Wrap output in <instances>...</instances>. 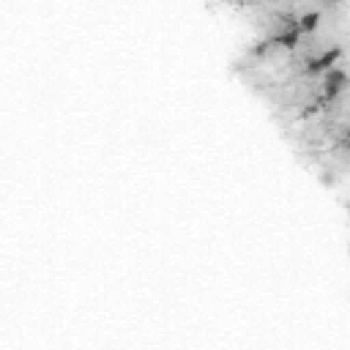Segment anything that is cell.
<instances>
[{"label": "cell", "mask_w": 350, "mask_h": 350, "mask_svg": "<svg viewBox=\"0 0 350 350\" xmlns=\"http://www.w3.org/2000/svg\"><path fill=\"white\" fill-rule=\"evenodd\" d=\"M347 88H350V77H347L339 66L328 68V71H325V85H323V98H320V104H331V101L339 98Z\"/></svg>", "instance_id": "1"}, {"label": "cell", "mask_w": 350, "mask_h": 350, "mask_svg": "<svg viewBox=\"0 0 350 350\" xmlns=\"http://www.w3.org/2000/svg\"><path fill=\"white\" fill-rule=\"evenodd\" d=\"M339 57H342V46H331V49L320 52L317 57H309V60L304 63V74H306V77L325 74L328 68H334V66L339 63Z\"/></svg>", "instance_id": "2"}, {"label": "cell", "mask_w": 350, "mask_h": 350, "mask_svg": "<svg viewBox=\"0 0 350 350\" xmlns=\"http://www.w3.org/2000/svg\"><path fill=\"white\" fill-rule=\"evenodd\" d=\"M298 41H301V30H298V27H287V30H279V33L271 38V44H276V46H284V49H295V46H298Z\"/></svg>", "instance_id": "3"}, {"label": "cell", "mask_w": 350, "mask_h": 350, "mask_svg": "<svg viewBox=\"0 0 350 350\" xmlns=\"http://www.w3.org/2000/svg\"><path fill=\"white\" fill-rule=\"evenodd\" d=\"M320 19H323V14H320V11H306L304 16H298V30H301V36L314 33V30H317V25H320Z\"/></svg>", "instance_id": "4"}, {"label": "cell", "mask_w": 350, "mask_h": 350, "mask_svg": "<svg viewBox=\"0 0 350 350\" xmlns=\"http://www.w3.org/2000/svg\"><path fill=\"white\" fill-rule=\"evenodd\" d=\"M268 49H271V41H260V44L252 49V55H254V57H265V55H268Z\"/></svg>", "instance_id": "5"}, {"label": "cell", "mask_w": 350, "mask_h": 350, "mask_svg": "<svg viewBox=\"0 0 350 350\" xmlns=\"http://www.w3.org/2000/svg\"><path fill=\"white\" fill-rule=\"evenodd\" d=\"M342 148H350V126L345 129V134H342V142H339Z\"/></svg>", "instance_id": "6"}, {"label": "cell", "mask_w": 350, "mask_h": 350, "mask_svg": "<svg viewBox=\"0 0 350 350\" xmlns=\"http://www.w3.org/2000/svg\"><path fill=\"white\" fill-rule=\"evenodd\" d=\"M320 3H323V5H328V8H334V5H339L342 0H320Z\"/></svg>", "instance_id": "7"}]
</instances>
